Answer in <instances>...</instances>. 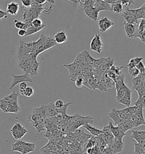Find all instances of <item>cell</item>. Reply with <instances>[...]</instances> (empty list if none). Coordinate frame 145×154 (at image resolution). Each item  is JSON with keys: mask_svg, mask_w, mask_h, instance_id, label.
I'll use <instances>...</instances> for the list:
<instances>
[{"mask_svg": "<svg viewBox=\"0 0 145 154\" xmlns=\"http://www.w3.org/2000/svg\"><path fill=\"white\" fill-rule=\"evenodd\" d=\"M27 84L26 82H22L19 84V93L20 94L23 96V91L24 90L27 88Z\"/></svg>", "mask_w": 145, "mask_h": 154, "instance_id": "ee69618b", "label": "cell"}, {"mask_svg": "<svg viewBox=\"0 0 145 154\" xmlns=\"http://www.w3.org/2000/svg\"><path fill=\"white\" fill-rule=\"evenodd\" d=\"M55 107L57 108V109H60L62 107H63V105H64V102L62 100H57L55 103H54Z\"/></svg>", "mask_w": 145, "mask_h": 154, "instance_id": "c3c4849f", "label": "cell"}, {"mask_svg": "<svg viewBox=\"0 0 145 154\" xmlns=\"http://www.w3.org/2000/svg\"><path fill=\"white\" fill-rule=\"evenodd\" d=\"M91 137L92 136H91L90 135L87 134L82 131L81 134L77 138V140H78L80 146H82L86 142H87V140H89Z\"/></svg>", "mask_w": 145, "mask_h": 154, "instance_id": "f546056e", "label": "cell"}, {"mask_svg": "<svg viewBox=\"0 0 145 154\" xmlns=\"http://www.w3.org/2000/svg\"><path fill=\"white\" fill-rule=\"evenodd\" d=\"M63 67H65L69 71V72H79L82 71L81 67L78 66L72 63L70 64H63Z\"/></svg>", "mask_w": 145, "mask_h": 154, "instance_id": "4dcf8cb0", "label": "cell"}, {"mask_svg": "<svg viewBox=\"0 0 145 154\" xmlns=\"http://www.w3.org/2000/svg\"><path fill=\"white\" fill-rule=\"evenodd\" d=\"M102 154H112V152L111 149L110 147H109L108 146H107L103 149V151H102Z\"/></svg>", "mask_w": 145, "mask_h": 154, "instance_id": "681fc988", "label": "cell"}, {"mask_svg": "<svg viewBox=\"0 0 145 154\" xmlns=\"http://www.w3.org/2000/svg\"><path fill=\"white\" fill-rule=\"evenodd\" d=\"M128 72L129 73L130 76L133 78L137 76L140 73L139 70L136 67L131 68H128Z\"/></svg>", "mask_w": 145, "mask_h": 154, "instance_id": "60d3db41", "label": "cell"}, {"mask_svg": "<svg viewBox=\"0 0 145 154\" xmlns=\"http://www.w3.org/2000/svg\"><path fill=\"white\" fill-rule=\"evenodd\" d=\"M23 6L24 8H29L34 2V0H21Z\"/></svg>", "mask_w": 145, "mask_h": 154, "instance_id": "bcb514c9", "label": "cell"}, {"mask_svg": "<svg viewBox=\"0 0 145 154\" xmlns=\"http://www.w3.org/2000/svg\"><path fill=\"white\" fill-rule=\"evenodd\" d=\"M34 94V89L30 86H27V88L24 90L23 96L26 97H31Z\"/></svg>", "mask_w": 145, "mask_h": 154, "instance_id": "ab89813d", "label": "cell"}, {"mask_svg": "<svg viewBox=\"0 0 145 154\" xmlns=\"http://www.w3.org/2000/svg\"><path fill=\"white\" fill-rule=\"evenodd\" d=\"M28 144V142H26L20 140H17L13 145H11V151L12 152H19L21 154H24L25 149Z\"/></svg>", "mask_w": 145, "mask_h": 154, "instance_id": "30bf717a", "label": "cell"}, {"mask_svg": "<svg viewBox=\"0 0 145 154\" xmlns=\"http://www.w3.org/2000/svg\"><path fill=\"white\" fill-rule=\"evenodd\" d=\"M138 99L134 103V106H138V105H142L143 108L145 107V91H140L138 93Z\"/></svg>", "mask_w": 145, "mask_h": 154, "instance_id": "f1b7e54d", "label": "cell"}, {"mask_svg": "<svg viewBox=\"0 0 145 154\" xmlns=\"http://www.w3.org/2000/svg\"><path fill=\"white\" fill-rule=\"evenodd\" d=\"M109 125L110 127L111 131L114 136V137L118 140H123V138L126 136V133L123 132L118 126L117 127L113 126L112 122H109Z\"/></svg>", "mask_w": 145, "mask_h": 154, "instance_id": "7c38bea8", "label": "cell"}, {"mask_svg": "<svg viewBox=\"0 0 145 154\" xmlns=\"http://www.w3.org/2000/svg\"><path fill=\"white\" fill-rule=\"evenodd\" d=\"M10 132L15 140H19L27 134V130L21 124L17 122L10 129Z\"/></svg>", "mask_w": 145, "mask_h": 154, "instance_id": "7a4b0ae2", "label": "cell"}, {"mask_svg": "<svg viewBox=\"0 0 145 154\" xmlns=\"http://www.w3.org/2000/svg\"><path fill=\"white\" fill-rule=\"evenodd\" d=\"M40 66V63L37 62L36 60H35L32 62L31 66L30 69L28 71V74L32 76H36L38 73V70H39V66Z\"/></svg>", "mask_w": 145, "mask_h": 154, "instance_id": "4316f807", "label": "cell"}, {"mask_svg": "<svg viewBox=\"0 0 145 154\" xmlns=\"http://www.w3.org/2000/svg\"><path fill=\"white\" fill-rule=\"evenodd\" d=\"M98 25L99 28L100 32L104 33L114 26V22L107 17H103L100 18Z\"/></svg>", "mask_w": 145, "mask_h": 154, "instance_id": "52a82bcc", "label": "cell"}, {"mask_svg": "<svg viewBox=\"0 0 145 154\" xmlns=\"http://www.w3.org/2000/svg\"><path fill=\"white\" fill-rule=\"evenodd\" d=\"M72 104V102H69V103H67L66 104H64L63 107H62L60 109H57H57H56L57 112V113H60V114L62 115L63 116H67V115L66 113V109H67V107H68L69 106H70V105H71Z\"/></svg>", "mask_w": 145, "mask_h": 154, "instance_id": "8d00e7d4", "label": "cell"}, {"mask_svg": "<svg viewBox=\"0 0 145 154\" xmlns=\"http://www.w3.org/2000/svg\"><path fill=\"white\" fill-rule=\"evenodd\" d=\"M105 59V58H100L99 59H94L93 68L95 69H99L104 63Z\"/></svg>", "mask_w": 145, "mask_h": 154, "instance_id": "74e56055", "label": "cell"}, {"mask_svg": "<svg viewBox=\"0 0 145 154\" xmlns=\"http://www.w3.org/2000/svg\"><path fill=\"white\" fill-rule=\"evenodd\" d=\"M121 15L127 23L133 24H137L138 23L139 20L136 18V15L133 9H126L125 10H123Z\"/></svg>", "mask_w": 145, "mask_h": 154, "instance_id": "ba28073f", "label": "cell"}, {"mask_svg": "<svg viewBox=\"0 0 145 154\" xmlns=\"http://www.w3.org/2000/svg\"><path fill=\"white\" fill-rule=\"evenodd\" d=\"M136 67L138 68L140 73H145V67L142 61H140V62L137 64Z\"/></svg>", "mask_w": 145, "mask_h": 154, "instance_id": "f6af8a7d", "label": "cell"}, {"mask_svg": "<svg viewBox=\"0 0 145 154\" xmlns=\"http://www.w3.org/2000/svg\"><path fill=\"white\" fill-rule=\"evenodd\" d=\"M84 80V77H83L82 75H79L77 79L75 80V84L76 86H77L78 88H81L83 86V82Z\"/></svg>", "mask_w": 145, "mask_h": 154, "instance_id": "7bdbcfd3", "label": "cell"}, {"mask_svg": "<svg viewBox=\"0 0 145 154\" xmlns=\"http://www.w3.org/2000/svg\"><path fill=\"white\" fill-rule=\"evenodd\" d=\"M45 26H46V25L44 24L40 27H35L32 25L31 23V24L28 26L27 29H26V34L25 36H30L32 35H34L37 32H39L40 31L42 30L45 27Z\"/></svg>", "mask_w": 145, "mask_h": 154, "instance_id": "44dd1931", "label": "cell"}, {"mask_svg": "<svg viewBox=\"0 0 145 154\" xmlns=\"http://www.w3.org/2000/svg\"><path fill=\"white\" fill-rule=\"evenodd\" d=\"M130 137L136 140L137 142L140 143L142 146H145V131H132Z\"/></svg>", "mask_w": 145, "mask_h": 154, "instance_id": "4fadbf2b", "label": "cell"}, {"mask_svg": "<svg viewBox=\"0 0 145 154\" xmlns=\"http://www.w3.org/2000/svg\"><path fill=\"white\" fill-rule=\"evenodd\" d=\"M145 73H140L137 76L133 78L131 82L133 85H145Z\"/></svg>", "mask_w": 145, "mask_h": 154, "instance_id": "d4e9b609", "label": "cell"}, {"mask_svg": "<svg viewBox=\"0 0 145 154\" xmlns=\"http://www.w3.org/2000/svg\"><path fill=\"white\" fill-rule=\"evenodd\" d=\"M108 146L111 149L112 154H118L120 153L122 151L124 147V144L123 140L114 138Z\"/></svg>", "mask_w": 145, "mask_h": 154, "instance_id": "9c48e42d", "label": "cell"}, {"mask_svg": "<svg viewBox=\"0 0 145 154\" xmlns=\"http://www.w3.org/2000/svg\"><path fill=\"white\" fill-rule=\"evenodd\" d=\"M44 120L39 121L37 122H35V123L32 124V127L36 129V130L38 133H40L41 131H44L45 129Z\"/></svg>", "mask_w": 145, "mask_h": 154, "instance_id": "d6a6232c", "label": "cell"}, {"mask_svg": "<svg viewBox=\"0 0 145 154\" xmlns=\"http://www.w3.org/2000/svg\"><path fill=\"white\" fill-rule=\"evenodd\" d=\"M111 11L116 13L120 14L123 11L122 4L120 2L114 1L111 4Z\"/></svg>", "mask_w": 145, "mask_h": 154, "instance_id": "603a6c76", "label": "cell"}, {"mask_svg": "<svg viewBox=\"0 0 145 154\" xmlns=\"http://www.w3.org/2000/svg\"><path fill=\"white\" fill-rule=\"evenodd\" d=\"M124 79H125V75L123 73L121 75H118L116 76V79L114 80V84H115L116 90L120 89L125 84L124 82Z\"/></svg>", "mask_w": 145, "mask_h": 154, "instance_id": "cb8c5ba5", "label": "cell"}, {"mask_svg": "<svg viewBox=\"0 0 145 154\" xmlns=\"http://www.w3.org/2000/svg\"><path fill=\"white\" fill-rule=\"evenodd\" d=\"M138 27H137L136 33L134 35V38H139L141 41L145 44V19H140L137 24Z\"/></svg>", "mask_w": 145, "mask_h": 154, "instance_id": "8992f818", "label": "cell"}, {"mask_svg": "<svg viewBox=\"0 0 145 154\" xmlns=\"http://www.w3.org/2000/svg\"><path fill=\"white\" fill-rule=\"evenodd\" d=\"M134 154H145V146H143L140 144V143H134Z\"/></svg>", "mask_w": 145, "mask_h": 154, "instance_id": "d590c367", "label": "cell"}, {"mask_svg": "<svg viewBox=\"0 0 145 154\" xmlns=\"http://www.w3.org/2000/svg\"><path fill=\"white\" fill-rule=\"evenodd\" d=\"M82 127L84 128L85 129H86L87 131H88L91 134L92 136H94V137L99 136L102 132V130H100L97 128L91 126L90 124H86L83 125Z\"/></svg>", "mask_w": 145, "mask_h": 154, "instance_id": "d6986e66", "label": "cell"}, {"mask_svg": "<svg viewBox=\"0 0 145 154\" xmlns=\"http://www.w3.org/2000/svg\"><path fill=\"white\" fill-rule=\"evenodd\" d=\"M44 109L47 117H53L56 116L57 114V109L53 103H49L48 105H44Z\"/></svg>", "mask_w": 145, "mask_h": 154, "instance_id": "2e32d148", "label": "cell"}, {"mask_svg": "<svg viewBox=\"0 0 145 154\" xmlns=\"http://www.w3.org/2000/svg\"><path fill=\"white\" fill-rule=\"evenodd\" d=\"M122 68H123V67H122V66H115L113 64L109 70L114 73L117 76H118V75H120L122 73Z\"/></svg>", "mask_w": 145, "mask_h": 154, "instance_id": "f35d334b", "label": "cell"}, {"mask_svg": "<svg viewBox=\"0 0 145 154\" xmlns=\"http://www.w3.org/2000/svg\"><path fill=\"white\" fill-rule=\"evenodd\" d=\"M131 93H132V91L129 88L126 91V93H125L124 96L118 102L121 103V104L124 105V106H127V107L130 106V104H131Z\"/></svg>", "mask_w": 145, "mask_h": 154, "instance_id": "9a60e30c", "label": "cell"}, {"mask_svg": "<svg viewBox=\"0 0 145 154\" xmlns=\"http://www.w3.org/2000/svg\"><path fill=\"white\" fill-rule=\"evenodd\" d=\"M56 44H62L68 41V36L64 31L57 32L53 37Z\"/></svg>", "mask_w": 145, "mask_h": 154, "instance_id": "e0dca14e", "label": "cell"}, {"mask_svg": "<svg viewBox=\"0 0 145 154\" xmlns=\"http://www.w3.org/2000/svg\"><path fill=\"white\" fill-rule=\"evenodd\" d=\"M132 88H133V89L135 90L137 93L145 91V85H133Z\"/></svg>", "mask_w": 145, "mask_h": 154, "instance_id": "7dc6e473", "label": "cell"}, {"mask_svg": "<svg viewBox=\"0 0 145 154\" xmlns=\"http://www.w3.org/2000/svg\"><path fill=\"white\" fill-rule=\"evenodd\" d=\"M14 23L15 27L17 28L18 29H26L28 26L31 24V23H25L24 22L19 21L18 20H16V19L14 20Z\"/></svg>", "mask_w": 145, "mask_h": 154, "instance_id": "e575fe53", "label": "cell"}, {"mask_svg": "<svg viewBox=\"0 0 145 154\" xmlns=\"http://www.w3.org/2000/svg\"><path fill=\"white\" fill-rule=\"evenodd\" d=\"M18 36L20 37H24L26 34V30L24 29H19L18 31Z\"/></svg>", "mask_w": 145, "mask_h": 154, "instance_id": "f907efd6", "label": "cell"}, {"mask_svg": "<svg viewBox=\"0 0 145 154\" xmlns=\"http://www.w3.org/2000/svg\"><path fill=\"white\" fill-rule=\"evenodd\" d=\"M68 1L71 2H72L74 4H77V1H76V0H68Z\"/></svg>", "mask_w": 145, "mask_h": 154, "instance_id": "816d5d0a", "label": "cell"}, {"mask_svg": "<svg viewBox=\"0 0 145 154\" xmlns=\"http://www.w3.org/2000/svg\"><path fill=\"white\" fill-rule=\"evenodd\" d=\"M31 24L35 27L39 28L41 27L44 24L43 23V21L41 19L39 18H37L32 20Z\"/></svg>", "mask_w": 145, "mask_h": 154, "instance_id": "b9f144b4", "label": "cell"}, {"mask_svg": "<svg viewBox=\"0 0 145 154\" xmlns=\"http://www.w3.org/2000/svg\"><path fill=\"white\" fill-rule=\"evenodd\" d=\"M11 77L13 79V82L11 84V85L9 88V91H11L14 87L16 86L21 82H29V83H32V80L30 78V74L26 73V74L23 75H19V76H15L11 75Z\"/></svg>", "mask_w": 145, "mask_h": 154, "instance_id": "5b68a950", "label": "cell"}, {"mask_svg": "<svg viewBox=\"0 0 145 154\" xmlns=\"http://www.w3.org/2000/svg\"><path fill=\"white\" fill-rule=\"evenodd\" d=\"M143 59V57H136L131 58L129 60V63L127 64V67L128 68H131L136 67V65L139 62H140V61H142Z\"/></svg>", "mask_w": 145, "mask_h": 154, "instance_id": "836d02e7", "label": "cell"}, {"mask_svg": "<svg viewBox=\"0 0 145 154\" xmlns=\"http://www.w3.org/2000/svg\"><path fill=\"white\" fill-rule=\"evenodd\" d=\"M137 24L127 23V22H124V31L127 36L129 38H134V35L137 30Z\"/></svg>", "mask_w": 145, "mask_h": 154, "instance_id": "8fae6325", "label": "cell"}, {"mask_svg": "<svg viewBox=\"0 0 145 154\" xmlns=\"http://www.w3.org/2000/svg\"><path fill=\"white\" fill-rule=\"evenodd\" d=\"M73 125L75 130H76L79 127L83 126L86 124H92V119L90 116H81L78 115L74 116Z\"/></svg>", "mask_w": 145, "mask_h": 154, "instance_id": "3957f363", "label": "cell"}, {"mask_svg": "<svg viewBox=\"0 0 145 154\" xmlns=\"http://www.w3.org/2000/svg\"><path fill=\"white\" fill-rule=\"evenodd\" d=\"M114 63V60L111 59V58H106L105 59L104 63L103 65L99 68L100 70H101L103 72H105L109 70L111 67L112 66Z\"/></svg>", "mask_w": 145, "mask_h": 154, "instance_id": "7402d4cb", "label": "cell"}, {"mask_svg": "<svg viewBox=\"0 0 145 154\" xmlns=\"http://www.w3.org/2000/svg\"><path fill=\"white\" fill-rule=\"evenodd\" d=\"M129 89V88L126 85V84H125L122 88H121L120 89L116 90V99L117 102H118L122 98V97L124 96L126 91Z\"/></svg>", "mask_w": 145, "mask_h": 154, "instance_id": "83f0119b", "label": "cell"}, {"mask_svg": "<svg viewBox=\"0 0 145 154\" xmlns=\"http://www.w3.org/2000/svg\"><path fill=\"white\" fill-rule=\"evenodd\" d=\"M19 5L17 2H11L7 5L6 13L10 14L11 16H16L19 10Z\"/></svg>", "mask_w": 145, "mask_h": 154, "instance_id": "5bb4252c", "label": "cell"}, {"mask_svg": "<svg viewBox=\"0 0 145 154\" xmlns=\"http://www.w3.org/2000/svg\"><path fill=\"white\" fill-rule=\"evenodd\" d=\"M109 117L113 120L114 123L118 125L119 123L122 122V120L120 118L118 109H112L111 110V112L109 113Z\"/></svg>", "mask_w": 145, "mask_h": 154, "instance_id": "ac0fdd59", "label": "cell"}, {"mask_svg": "<svg viewBox=\"0 0 145 154\" xmlns=\"http://www.w3.org/2000/svg\"><path fill=\"white\" fill-rule=\"evenodd\" d=\"M56 45V42L54 41L53 37H46L45 42L43 45V48L44 51L48 50L52 47H53Z\"/></svg>", "mask_w": 145, "mask_h": 154, "instance_id": "ffe728a7", "label": "cell"}, {"mask_svg": "<svg viewBox=\"0 0 145 154\" xmlns=\"http://www.w3.org/2000/svg\"><path fill=\"white\" fill-rule=\"evenodd\" d=\"M103 43L101 40L99 35H95L90 42L91 50L100 54L103 50Z\"/></svg>", "mask_w": 145, "mask_h": 154, "instance_id": "277c9868", "label": "cell"}, {"mask_svg": "<svg viewBox=\"0 0 145 154\" xmlns=\"http://www.w3.org/2000/svg\"><path fill=\"white\" fill-rule=\"evenodd\" d=\"M52 6L48 9H45L43 7V5H37L34 2L29 8L23 7V11L21 17L23 18L24 22L31 23L33 19L39 18V15L43 12L46 14H50L52 11Z\"/></svg>", "mask_w": 145, "mask_h": 154, "instance_id": "6da1fadb", "label": "cell"}, {"mask_svg": "<svg viewBox=\"0 0 145 154\" xmlns=\"http://www.w3.org/2000/svg\"><path fill=\"white\" fill-rule=\"evenodd\" d=\"M133 10L136 15V18L138 20L142 19L145 18V4L142 5L140 8L133 9Z\"/></svg>", "mask_w": 145, "mask_h": 154, "instance_id": "484cf974", "label": "cell"}, {"mask_svg": "<svg viewBox=\"0 0 145 154\" xmlns=\"http://www.w3.org/2000/svg\"><path fill=\"white\" fill-rule=\"evenodd\" d=\"M20 109H21L19 106V104L10 103V104H9L8 107L6 111V113H17L19 112Z\"/></svg>", "mask_w": 145, "mask_h": 154, "instance_id": "1f68e13d", "label": "cell"}]
</instances>
